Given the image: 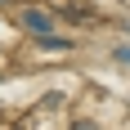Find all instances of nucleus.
<instances>
[{
  "label": "nucleus",
  "instance_id": "1",
  "mask_svg": "<svg viewBox=\"0 0 130 130\" xmlns=\"http://www.w3.org/2000/svg\"><path fill=\"white\" fill-rule=\"evenodd\" d=\"M23 27L31 31V36H40V40H45V36L54 31V18H50V13H40V9H27V13H23Z\"/></svg>",
  "mask_w": 130,
  "mask_h": 130
},
{
  "label": "nucleus",
  "instance_id": "2",
  "mask_svg": "<svg viewBox=\"0 0 130 130\" xmlns=\"http://www.w3.org/2000/svg\"><path fill=\"white\" fill-rule=\"evenodd\" d=\"M117 58H121V63H130V45H117Z\"/></svg>",
  "mask_w": 130,
  "mask_h": 130
},
{
  "label": "nucleus",
  "instance_id": "3",
  "mask_svg": "<svg viewBox=\"0 0 130 130\" xmlns=\"http://www.w3.org/2000/svg\"><path fill=\"white\" fill-rule=\"evenodd\" d=\"M72 130H99V126H90V121H76V126H72Z\"/></svg>",
  "mask_w": 130,
  "mask_h": 130
}]
</instances>
